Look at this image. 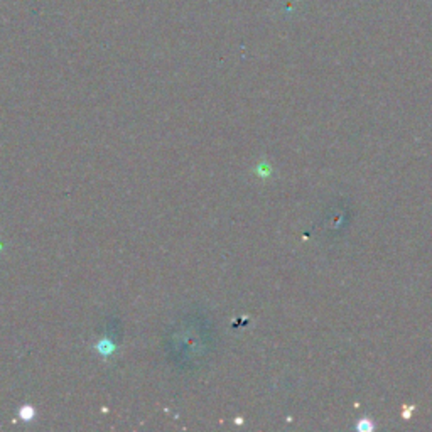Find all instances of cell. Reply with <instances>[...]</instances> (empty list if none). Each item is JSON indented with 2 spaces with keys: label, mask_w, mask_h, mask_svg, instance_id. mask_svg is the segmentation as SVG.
Returning a JSON list of instances; mask_svg holds the SVG:
<instances>
[]
</instances>
